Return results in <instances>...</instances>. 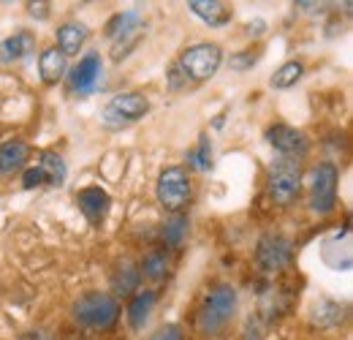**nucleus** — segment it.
Segmentation results:
<instances>
[{"instance_id": "1", "label": "nucleus", "mask_w": 353, "mask_h": 340, "mask_svg": "<svg viewBox=\"0 0 353 340\" xmlns=\"http://www.w3.org/2000/svg\"><path fill=\"white\" fill-rule=\"evenodd\" d=\"M236 289L231 283H218L207 292V297L201 299L199 313H196V330L204 338H218L223 330L234 321L236 316Z\"/></svg>"}, {"instance_id": "2", "label": "nucleus", "mask_w": 353, "mask_h": 340, "mask_svg": "<svg viewBox=\"0 0 353 340\" xmlns=\"http://www.w3.org/2000/svg\"><path fill=\"white\" fill-rule=\"evenodd\" d=\"M71 316L79 327L88 330H109L120 319V302L109 292H88L74 299Z\"/></svg>"}, {"instance_id": "3", "label": "nucleus", "mask_w": 353, "mask_h": 340, "mask_svg": "<svg viewBox=\"0 0 353 340\" xmlns=\"http://www.w3.org/2000/svg\"><path fill=\"white\" fill-rule=\"evenodd\" d=\"M266 193L280 207L294 205L302 193V164L296 158H277L266 174Z\"/></svg>"}, {"instance_id": "4", "label": "nucleus", "mask_w": 353, "mask_h": 340, "mask_svg": "<svg viewBox=\"0 0 353 340\" xmlns=\"http://www.w3.org/2000/svg\"><path fill=\"white\" fill-rule=\"evenodd\" d=\"M221 66H223L221 44H210V41L188 46L179 55V60H176V68H179V74L188 82H207V79H212L221 71Z\"/></svg>"}, {"instance_id": "5", "label": "nucleus", "mask_w": 353, "mask_h": 340, "mask_svg": "<svg viewBox=\"0 0 353 340\" xmlns=\"http://www.w3.org/2000/svg\"><path fill=\"white\" fill-rule=\"evenodd\" d=\"M155 196H158V205L166 213H182L190 205V199H193V182H190L188 169L185 167H166L158 174Z\"/></svg>"}, {"instance_id": "6", "label": "nucleus", "mask_w": 353, "mask_h": 340, "mask_svg": "<svg viewBox=\"0 0 353 340\" xmlns=\"http://www.w3.org/2000/svg\"><path fill=\"white\" fill-rule=\"evenodd\" d=\"M150 115V98L144 93H117L114 98H109V104L101 112V123L106 128H128L139 123L141 117Z\"/></svg>"}, {"instance_id": "7", "label": "nucleus", "mask_w": 353, "mask_h": 340, "mask_svg": "<svg viewBox=\"0 0 353 340\" xmlns=\"http://www.w3.org/2000/svg\"><path fill=\"white\" fill-rule=\"evenodd\" d=\"M141 33H144V22L136 8H128L117 17H112L106 25V36L112 39V57L120 63L133 46L141 41Z\"/></svg>"}, {"instance_id": "8", "label": "nucleus", "mask_w": 353, "mask_h": 340, "mask_svg": "<svg viewBox=\"0 0 353 340\" xmlns=\"http://www.w3.org/2000/svg\"><path fill=\"white\" fill-rule=\"evenodd\" d=\"M337 182H340V171L332 161H323L312 169V177H310V207H312V213L329 215L337 207Z\"/></svg>"}, {"instance_id": "9", "label": "nucleus", "mask_w": 353, "mask_h": 340, "mask_svg": "<svg viewBox=\"0 0 353 340\" xmlns=\"http://www.w3.org/2000/svg\"><path fill=\"white\" fill-rule=\"evenodd\" d=\"M294 256V243L283 232H266L256 245V264L261 272H280Z\"/></svg>"}, {"instance_id": "10", "label": "nucleus", "mask_w": 353, "mask_h": 340, "mask_svg": "<svg viewBox=\"0 0 353 340\" xmlns=\"http://www.w3.org/2000/svg\"><path fill=\"white\" fill-rule=\"evenodd\" d=\"M68 90L74 95H90L95 93L98 82L103 79V57L98 52H88L74 68H68Z\"/></svg>"}, {"instance_id": "11", "label": "nucleus", "mask_w": 353, "mask_h": 340, "mask_svg": "<svg viewBox=\"0 0 353 340\" xmlns=\"http://www.w3.org/2000/svg\"><path fill=\"white\" fill-rule=\"evenodd\" d=\"M266 142L283 155V158H302L307 155L310 150V142L307 136L294 126H285V123H274V126L266 128Z\"/></svg>"}, {"instance_id": "12", "label": "nucleus", "mask_w": 353, "mask_h": 340, "mask_svg": "<svg viewBox=\"0 0 353 340\" xmlns=\"http://www.w3.org/2000/svg\"><path fill=\"white\" fill-rule=\"evenodd\" d=\"M77 205H79V213L88 218L90 226H103L106 215L112 210V196L101 185H88L77 193Z\"/></svg>"}, {"instance_id": "13", "label": "nucleus", "mask_w": 353, "mask_h": 340, "mask_svg": "<svg viewBox=\"0 0 353 340\" xmlns=\"http://www.w3.org/2000/svg\"><path fill=\"white\" fill-rule=\"evenodd\" d=\"M30 144L25 139H8L0 144V180H11L14 174L28 169L30 161Z\"/></svg>"}, {"instance_id": "14", "label": "nucleus", "mask_w": 353, "mask_h": 340, "mask_svg": "<svg viewBox=\"0 0 353 340\" xmlns=\"http://www.w3.org/2000/svg\"><path fill=\"white\" fill-rule=\"evenodd\" d=\"M68 74V57L57 46H46L39 55V77L46 87H54Z\"/></svg>"}, {"instance_id": "15", "label": "nucleus", "mask_w": 353, "mask_h": 340, "mask_svg": "<svg viewBox=\"0 0 353 340\" xmlns=\"http://www.w3.org/2000/svg\"><path fill=\"white\" fill-rule=\"evenodd\" d=\"M188 8H190L204 25H210V28H223V25H228V22L234 19L231 6L223 3V0H190Z\"/></svg>"}, {"instance_id": "16", "label": "nucleus", "mask_w": 353, "mask_h": 340, "mask_svg": "<svg viewBox=\"0 0 353 340\" xmlns=\"http://www.w3.org/2000/svg\"><path fill=\"white\" fill-rule=\"evenodd\" d=\"M139 283H141L139 267H136L133 261H120L117 270H114L112 278H109V286H112L109 294L117 299V302H120V297H133L136 289H139Z\"/></svg>"}, {"instance_id": "17", "label": "nucleus", "mask_w": 353, "mask_h": 340, "mask_svg": "<svg viewBox=\"0 0 353 340\" xmlns=\"http://www.w3.org/2000/svg\"><path fill=\"white\" fill-rule=\"evenodd\" d=\"M90 39V30L85 22H63L57 28V49L68 57V55H77L85 41Z\"/></svg>"}, {"instance_id": "18", "label": "nucleus", "mask_w": 353, "mask_h": 340, "mask_svg": "<svg viewBox=\"0 0 353 340\" xmlns=\"http://www.w3.org/2000/svg\"><path fill=\"white\" fill-rule=\"evenodd\" d=\"M33 49H36V39H33V33L19 30V33L8 36L6 41L0 44V60H3V63H17V60L28 57Z\"/></svg>"}, {"instance_id": "19", "label": "nucleus", "mask_w": 353, "mask_h": 340, "mask_svg": "<svg viewBox=\"0 0 353 340\" xmlns=\"http://www.w3.org/2000/svg\"><path fill=\"white\" fill-rule=\"evenodd\" d=\"M155 302H158V294H155L152 289H141V292L133 294L131 305H128V321H131L133 330H141V327L147 324V319H150Z\"/></svg>"}, {"instance_id": "20", "label": "nucleus", "mask_w": 353, "mask_h": 340, "mask_svg": "<svg viewBox=\"0 0 353 340\" xmlns=\"http://www.w3.org/2000/svg\"><path fill=\"white\" fill-rule=\"evenodd\" d=\"M169 264H172V256H169V248H152V251H147L144 258H141V264H139V272L147 278V281H161V278H166V272H169Z\"/></svg>"}, {"instance_id": "21", "label": "nucleus", "mask_w": 353, "mask_h": 340, "mask_svg": "<svg viewBox=\"0 0 353 340\" xmlns=\"http://www.w3.org/2000/svg\"><path fill=\"white\" fill-rule=\"evenodd\" d=\"M41 174H44V185H52V188H60L63 182H65V161L57 155V153H52V150H44L41 155H39V164H36Z\"/></svg>"}, {"instance_id": "22", "label": "nucleus", "mask_w": 353, "mask_h": 340, "mask_svg": "<svg viewBox=\"0 0 353 340\" xmlns=\"http://www.w3.org/2000/svg\"><path fill=\"white\" fill-rule=\"evenodd\" d=\"M188 237V215L176 213L169 215L161 226V240H163V248H182Z\"/></svg>"}, {"instance_id": "23", "label": "nucleus", "mask_w": 353, "mask_h": 340, "mask_svg": "<svg viewBox=\"0 0 353 340\" xmlns=\"http://www.w3.org/2000/svg\"><path fill=\"white\" fill-rule=\"evenodd\" d=\"M302 77H305V63H302V60H285V63L269 77V85L274 87V90H288V87L296 85Z\"/></svg>"}, {"instance_id": "24", "label": "nucleus", "mask_w": 353, "mask_h": 340, "mask_svg": "<svg viewBox=\"0 0 353 340\" xmlns=\"http://www.w3.org/2000/svg\"><path fill=\"white\" fill-rule=\"evenodd\" d=\"M190 167H196L199 171H210L212 169V142L207 133L199 136V144L190 150Z\"/></svg>"}, {"instance_id": "25", "label": "nucleus", "mask_w": 353, "mask_h": 340, "mask_svg": "<svg viewBox=\"0 0 353 340\" xmlns=\"http://www.w3.org/2000/svg\"><path fill=\"white\" fill-rule=\"evenodd\" d=\"M261 60V52H253V49H248V52H236V55H231V68L234 71H250L256 63Z\"/></svg>"}, {"instance_id": "26", "label": "nucleus", "mask_w": 353, "mask_h": 340, "mask_svg": "<svg viewBox=\"0 0 353 340\" xmlns=\"http://www.w3.org/2000/svg\"><path fill=\"white\" fill-rule=\"evenodd\" d=\"M39 185H44V174H41V169H39V167L25 169V174H22V188L30 191V188H39Z\"/></svg>"}, {"instance_id": "27", "label": "nucleus", "mask_w": 353, "mask_h": 340, "mask_svg": "<svg viewBox=\"0 0 353 340\" xmlns=\"http://www.w3.org/2000/svg\"><path fill=\"white\" fill-rule=\"evenodd\" d=\"M150 340H182V330L176 324H166V327H161Z\"/></svg>"}, {"instance_id": "28", "label": "nucleus", "mask_w": 353, "mask_h": 340, "mask_svg": "<svg viewBox=\"0 0 353 340\" xmlns=\"http://www.w3.org/2000/svg\"><path fill=\"white\" fill-rule=\"evenodd\" d=\"M19 340H54V335L49 330H30V332H22Z\"/></svg>"}, {"instance_id": "29", "label": "nucleus", "mask_w": 353, "mask_h": 340, "mask_svg": "<svg viewBox=\"0 0 353 340\" xmlns=\"http://www.w3.org/2000/svg\"><path fill=\"white\" fill-rule=\"evenodd\" d=\"M169 85H172V90H179L182 85H188V79L179 74V68H176V63L169 68Z\"/></svg>"}, {"instance_id": "30", "label": "nucleus", "mask_w": 353, "mask_h": 340, "mask_svg": "<svg viewBox=\"0 0 353 340\" xmlns=\"http://www.w3.org/2000/svg\"><path fill=\"white\" fill-rule=\"evenodd\" d=\"M28 11H30L33 17H41V19H44L46 14H49V3H28Z\"/></svg>"}, {"instance_id": "31", "label": "nucleus", "mask_w": 353, "mask_h": 340, "mask_svg": "<svg viewBox=\"0 0 353 340\" xmlns=\"http://www.w3.org/2000/svg\"><path fill=\"white\" fill-rule=\"evenodd\" d=\"M245 340H261V330H259V324L250 319L248 321V327H245Z\"/></svg>"}]
</instances>
